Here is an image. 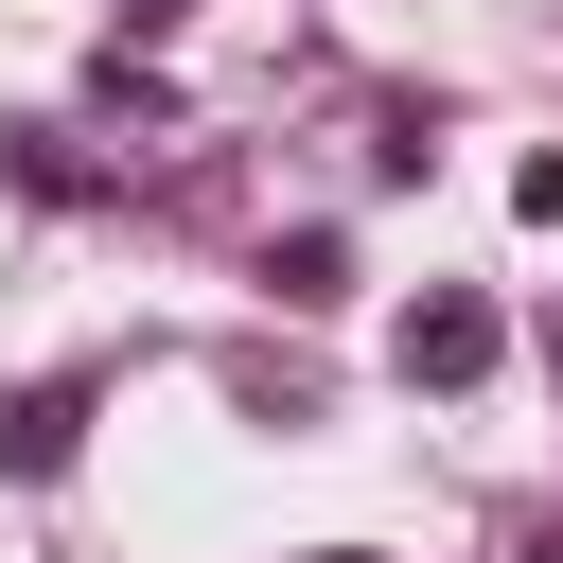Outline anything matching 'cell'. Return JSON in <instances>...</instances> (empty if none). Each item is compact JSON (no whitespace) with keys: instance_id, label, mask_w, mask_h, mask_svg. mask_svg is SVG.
Instances as JSON below:
<instances>
[{"instance_id":"obj_1","label":"cell","mask_w":563,"mask_h":563,"mask_svg":"<svg viewBox=\"0 0 563 563\" xmlns=\"http://www.w3.org/2000/svg\"><path fill=\"white\" fill-rule=\"evenodd\" d=\"M387 352H405V387H475L510 334H493V299H457V282H440V299H405V334H387Z\"/></svg>"},{"instance_id":"obj_2","label":"cell","mask_w":563,"mask_h":563,"mask_svg":"<svg viewBox=\"0 0 563 563\" xmlns=\"http://www.w3.org/2000/svg\"><path fill=\"white\" fill-rule=\"evenodd\" d=\"M70 440H88V387H70V369L0 405V475H70Z\"/></svg>"},{"instance_id":"obj_3","label":"cell","mask_w":563,"mask_h":563,"mask_svg":"<svg viewBox=\"0 0 563 563\" xmlns=\"http://www.w3.org/2000/svg\"><path fill=\"white\" fill-rule=\"evenodd\" d=\"M510 211H528V229H563V141H545V158L510 176Z\"/></svg>"},{"instance_id":"obj_4","label":"cell","mask_w":563,"mask_h":563,"mask_svg":"<svg viewBox=\"0 0 563 563\" xmlns=\"http://www.w3.org/2000/svg\"><path fill=\"white\" fill-rule=\"evenodd\" d=\"M123 18H141V35H158V18H176V0H123Z\"/></svg>"},{"instance_id":"obj_5","label":"cell","mask_w":563,"mask_h":563,"mask_svg":"<svg viewBox=\"0 0 563 563\" xmlns=\"http://www.w3.org/2000/svg\"><path fill=\"white\" fill-rule=\"evenodd\" d=\"M528 563H563V528H528Z\"/></svg>"},{"instance_id":"obj_6","label":"cell","mask_w":563,"mask_h":563,"mask_svg":"<svg viewBox=\"0 0 563 563\" xmlns=\"http://www.w3.org/2000/svg\"><path fill=\"white\" fill-rule=\"evenodd\" d=\"M334 563H369V545H334Z\"/></svg>"}]
</instances>
